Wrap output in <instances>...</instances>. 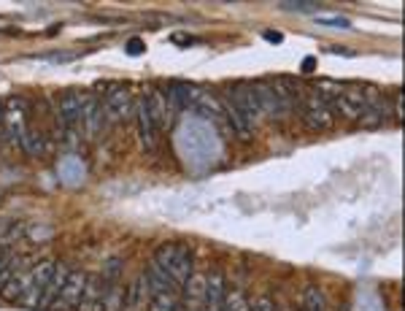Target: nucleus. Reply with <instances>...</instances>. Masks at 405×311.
Returning <instances> with one entry per match:
<instances>
[{
	"label": "nucleus",
	"instance_id": "obj_1",
	"mask_svg": "<svg viewBox=\"0 0 405 311\" xmlns=\"http://www.w3.org/2000/svg\"><path fill=\"white\" fill-rule=\"evenodd\" d=\"M154 265L163 268L179 287H184L192 276V252L184 244H163L154 252Z\"/></svg>",
	"mask_w": 405,
	"mask_h": 311
},
{
	"label": "nucleus",
	"instance_id": "obj_2",
	"mask_svg": "<svg viewBox=\"0 0 405 311\" xmlns=\"http://www.w3.org/2000/svg\"><path fill=\"white\" fill-rule=\"evenodd\" d=\"M373 98L375 95L368 87H344L335 98H330V109L332 114L338 111L344 119H360Z\"/></svg>",
	"mask_w": 405,
	"mask_h": 311
},
{
	"label": "nucleus",
	"instance_id": "obj_3",
	"mask_svg": "<svg viewBox=\"0 0 405 311\" xmlns=\"http://www.w3.org/2000/svg\"><path fill=\"white\" fill-rule=\"evenodd\" d=\"M52 274H54V260H38V263L30 265V271H28V287H25V295H22V306H28V309H38V303H41V295H44L46 284L52 279Z\"/></svg>",
	"mask_w": 405,
	"mask_h": 311
},
{
	"label": "nucleus",
	"instance_id": "obj_4",
	"mask_svg": "<svg viewBox=\"0 0 405 311\" xmlns=\"http://www.w3.org/2000/svg\"><path fill=\"white\" fill-rule=\"evenodd\" d=\"M303 122L308 130H316V133H322V130H330L332 122H335V114L330 109V100L324 98V95H308L305 100H303Z\"/></svg>",
	"mask_w": 405,
	"mask_h": 311
},
{
	"label": "nucleus",
	"instance_id": "obj_5",
	"mask_svg": "<svg viewBox=\"0 0 405 311\" xmlns=\"http://www.w3.org/2000/svg\"><path fill=\"white\" fill-rule=\"evenodd\" d=\"M230 106L238 111L249 127H254L262 119V109H259V100H257L252 84H235L230 90Z\"/></svg>",
	"mask_w": 405,
	"mask_h": 311
},
{
	"label": "nucleus",
	"instance_id": "obj_6",
	"mask_svg": "<svg viewBox=\"0 0 405 311\" xmlns=\"http://www.w3.org/2000/svg\"><path fill=\"white\" fill-rule=\"evenodd\" d=\"M84 284H87V274L84 271H71L65 284H62L60 295L49 306V311H78L81 295H84Z\"/></svg>",
	"mask_w": 405,
	"mask_h": 311
},
{
	"label": "nucleus",
	"instance_id": "obj_7",
	"mask_svg": "<svg viewBox=\"0 0 405 311\" xmlns=\"http://www.w3.org/2000/svg\"><path fill=\"white\" fill-rule=\"evenodd\" d=\"M133 111V95L127 87H111L103 98V114L108 124H119L130 117Z\"/></svg>",
	"mask_w": 405,
	"mask_h": 311
},
{
	"label": "nucleus",
	"instance_id": "obj_8",
	"mask_svg": "<svg viewBox=\"0 0 405 311\" xmlns=\"http://www.w3.org/2000/svg\"><path fill=\"white\" fill-rule=\"evenodd\" d=\"M81 124H84V133H87L90 141L103 136L105 127H108L103 114V103L95 95H81Z\"/></svg>",
	"mask_w": 405,
	"mask_h": 311
},
{
	"label": "nucleus",
	"instance_id": "obj_9",
	"mask_svg": "<svg viewBox=\"0 0 405 311\" xmlns=\"http://www.w3.org/2000/svg\"><path fill=\"white\" fill-rule=\"evenodd\" d=\"M252 87H254V95H257V100H259L262 117H265V114H268V117H284L286 111H289V103L281 98V93L276 90L273 81H257Z\"/></svg>",
	"mask_w": 405,
	"mask_h": 311
},
{
	"label": "nucleus",
	"instance_id": "obj_10",
	"mask_svg": "<svg viewBox=\"0 0 405 311\" xmlns=\"http://www.w3.org/2000/svg\"><path fill=\"white\" fill-rule=\"evenodd\" d=\"M227 281L222 271L206 274V295H203V311H222L225 309Z\"/></svg>",
	"mask_w": 405,
	"mask_h": 311
},
{
	"label": "nucleus",
	"instance_id": "obj_11",
	"mask_svg": "<svg viewBox=\"0 0 405 311\" xmlns=\"http://www.w3.org/2000/svg\"><path fill=\"white\" fill-rule=\"evenodd\" d=\"M135 119H138V141H141V146L146 152H157V136H160V130L151 122L149 109H146V98H141L135 103Z\"/></svg>",
	"mask_w": 405,
	"mask_h": 311
},
{
	"label": "nucleus",
	"instance_id": "obj_12",
	"mask_svg": "<svg viewBox=\"0 0 405 311\" xmlns=\"http://www.w3.org/2000/svg\"><path fill=\"white\" fill-rule=\"evenodd\" d=\"M151 303V290L146 274H138L130 284V290L124 293V311H146Z\"/></svg>",
	"mask_w": 405,
	"mask_h": 311
},
{
	"label": "nucleus",
	"instance_id": "obj_13",
	"mask_svg": "<svg viewBox=\"0 0 405 311\" xmlns=\"http://www.w3.org/2000/svg\"><path fill=\"white\" fill-rule=\"evenodd\" d=\"M146 279H149V290H151V298H176L179 300V284L168 276L163 268L151 263L149 271H146Z\"/></svg>",
	"mask_w": 405,
	"mask_h": 311
},
{
	"label": "nucleus",
	"instance_id": "obj_14",
	"mask_svg": "<svg viewBox=\"0 0 405 311\" xmlns=\"http://www.w3.org/2000/svg\"><path fill=\"white\" fill-rule=\"evenodd\" d=\"M3 122L8 127V139L19 143V139L28 133V124H25V103H22V98H14L6 111H3Z\"/></svg>",
	"mask_w": 405,
	"mask_h": 311
},
{
	"label": "nucleus",
	"instance_id": "obj_15",
	"mask_svg": "<svg viewBox=\"0 0 405 311\" xmlns=\"http://www.w3.org/2000/svg\"><path fill=\"white\" fill-rule=\"evenodd\" d=\"M203 295H206V274H195L184 284V311H203Z\"/></svg>",
	"mask_w": 405,
	"mask_h": 311
},
{
	"label": "nucleus",
	"instance_id": "obj_16",
	"mask_svg": "<svg viewBox=\"0 0 405 311\" xmlns=\"http://www.w3.org/2000/svg\"><path fill=\"white\" fill-rule=\"evenodd\" d=\"M78 311H103V276L87 274V284H84V295H81Z\"/></svg>",
	"mask_w": 405,
	"mask_h": 311
},
{
	"label": "nucleus",
	"instance_id": "obj_17",
	"mask_svg": "<svg viewBox=\"0 0 405 311\" xmlns=\"http://www.w3.org/2000/svg\"><path fill=\"white\" fill-rule=\"evenodd\" d=\"M57 114H60L65 130L68 127H78L81 124V95L78 93H65L57 103Z\"/></svg>",
	"mask_w": 405,
	"mask_h": 311
},
{
	"label": "nucleus",
	"instance_id": "obj_18",
	"mask_svg": "<svg viewBox=\"0 0 405 311\" xmlns=\"http://www.w3.org/2000/svg\"><path fill=\"white\" fill-rule=\"evenodd\" d=\"M68 274H71V268H68V265L54 263V274H52V279H49V284H46L38 309L49 311V306H52V303L57 300V295H60V290H62V284H65V279H68Z\"/></svg>",
	"mask_w": 405,
	"mask_h": 311
},
{
	"label": "nucleus",
	"instance_id": "obj_19",
	"mask_svg": "<svg viewBox=\"0 0 405 311\" xmlns=\"http://www.w3.org/2000/svg\"><path fill=\"white\" fill-rule=\"evenodd\" d=\"M103 311H124V287L117 279H103Z\"/></svg>",
	"mask_w": 405,
	"mask_h": 311
},
{
	"label": "nucleus",
	"instance_id": "obj_20",
	"mask_svg": "<svg viewBox=\"0 0 405 311\" xmlns=\"http://www.w3.org/2000/svg\"><path fill=\"white\" fill-rule=\"evenodd\" d=\"M28 271H30V268H19V265H16L14 276L8 279V284L3 287L0 295L6 298V300H11V303H19L22 295H25V287H28Z\"/></svg>",
	"mask_w": 405,
	"mask_h": 311
},
{
	"label": "nucleus",
	"instance_id": "obj_21",
	"mask_svg": "<svg viewBox=\"0 0 405 311\" xmlns=\"http://www.w3.org/2000/svg\"><path fill=\"white\" fill-rule=\"evenodd\" d=\"M389 117V100H384V98H373L370 100V106L365 109L360 119L365 127H378V124H384V119Z\"/></svg>",
	"mask_w": 405,
	"mask_h": 311
},
{
	"label": "nucleus",
	"instance_id": "obj_22",
	"mask_svg": "<svg viewBox=\"0 0 405 311\" xmlns=\"http://www.w3.org/2000/svg\"><path fill=\"white\" fill-rule=\"evenodd\" d=\"M16 146H19L28 157H44V152H46V141L38 130H28V133L19 139Z\"/></svg>",
	"mask_w": 405,
	"mask_h": 311
},
{
	"label": "nucleus",
	"instance_id": "obj_23",
	"mask_svg": "<svg viewBox=\"0 0 405 311\" xmlns=\"http://www.w3.org/2000/svg\"><path fill=\"white\" fill-rule=\"evenodd\" d=\"M225 119H227V127H230L238 139H252V127L243 122V117H240L230 103H225Z\"/></svg>",
	"mask_w": 405,
	"mask_h": 311
},
{
	"label": "nucleus",
	"instance_id": "obj_24",
	"mask_svg": "<svg viewBox=\"0 0 405 311\" xmlns=\"http://www.w3.org/2000/svg\"><path fill=\"white\" fill-rule=\"evenodd\" d=\"M222 311H249V298L240 290H230L225 295V309Z\"/></svg>",
	"mask_w": 405,
	"mask_h": 311
},
{
	"label": "nucleus",
	"instance_id": "obj_25",
	"mask_svg": "<svg viewBox=\"0 0 405 311\" xmlns=\"http://www.w3.org/2000/svg\"><path fill=\"white\" fill-rule=\"evenodd\" d=\"M146 311H181L176 298H151L149 309Z\"/></svg>",
	"mask_w": 405,
	"mask_h": 311
},
{
	"label": "nucleus",
	"instance_id": "obj_26",
	"mask_svg": "<svg viewBox=\"0 0 405 311\" xmlns=\"http://www.w3.org/2000/svg\"><path fill=\"white\" fill-rule=\"evenodd\" d=\"M16 265H19V260H14V254H8V260L0 265V293H3V287L8 284V279L14 276Z\"/></svg>",
	"mask_w": 405,
	"mask_h": 311
},
{
	"label": "nucleus",
	"instance_id": "obj_27",
	"mask_svg": "<svg viewBox=\"0 0 405 311\" xmlns=\"http://www.w3.org/2000/svg\"><path fill=\"white\" fill-rule=\"evenodd\" d=\"M278 8H281V11H295V14H314L316 3H300V0H298V3H281Z\"/></svg>",
	"mask_w": 405,
	"mask_h": 311
},
{
	"label": "nucleus",
	"instance_id": "obj_28",
	"mask_svg": "<svg viewBox=\"0 0 405 311\" xmlns=\"http://www.w3.org/2000/svg\"><path fill=\"white\" fill-rule=\"evenodd\" d=\"M316 22H319V25H327V28H344V30L351 28V22H348L346 16H330V19H327V16H319Z\"/></svg>",
	"mask_w": 405,
	"mask_h": 311
},
{
	"label": "nucleus",
	"instance_id": "obj_29",
	"mask_svg": "<svg viewBox=\"0 0 405 311\" xmlns=\"http://www.w3.org/2000/svg\"><path fill=\"white\" fill-rule=\"evenodd\" d=\"M249 311H276V303H273L268 295H259L254 303L249 306Z\"/></svg>",
	"mask_w": 405,
	"mask_h": 311
},
{
	"label": "nucleus",
	"instance_id": "obj_30",
	"mask_svg": "<svg viewBox=\"0 0 405 311\" xmlns=\"http://www.w3.org/2000/svg\"><path fill=\"white\" fill-rule=\"evenodd\" d=\"M127 54H143V52H146V44H143V38H130V41H127Z\"/></svg>",
	"mask_w": 405,
	"mask_h": 311
},
{
	"label": "nucleus",
	"instance_id": "obj_31",
	"mask_svg": "<svg viewBox=\"0 0 405 311\" xmlns=\"http://www.w3.org/2000/svg\"><path fill=\"white\" fill-rule=\"evenodd\" d=\"M403 100H405V95L403 93H397L394 95V119H403V114H405V106H403Z\"/></svg>",
	"mask_w": 405,
	"mask_h": 311
},
{
	"label": "nucleus",
	"instance_id": "obj_32",
	"mask_svg": "<svg viewBox=\"0 0 405 311\" xmlns=\"http://www.w3.org/2000/svg\"><path fill=\"white\" fill-rule=\"evenodd\" d=\"M262 35H265V41H270V44H281V41H284V35L278 30H265Z\"/></svg>",
	"mask_w": 405,
	"mask_h": 311
},
{
	"label": "nucleus",
	"instance_id": "obj_33",
	"mask_svg": "<svg viewBox=\"0 0 405 311\" xmlns=\"http://www.w3.org/2000/svg\"><path fill=\"white\" fill-rule=\"evenodd\" d=\"M316 68V57H308V60H303V74H311Z\"/></svg>",
	"mask_w": 405,
	"mask_h": 311
},
{
	"label": "nucleus",
	"instance_id": "obj_34",
	"mask_svg": "<svg viewBox=\"0 0 405 311\" xmlns=\"http://www.w3.org/2000/svg\"><path fill=\"white\" fill-rule=\"evenodd\" d=\"M8 254H11V252H8V247H0V265L8 260Z\"/></svg>",
	"mask_w": 405,
	"mask_h": 311
},
{
	"label": "nucleus",
	"instance_id": "obj_35",
	"mask_svg": "<svg viewBox=\"0 0 405 311\" xmlns=\"http://www.w3.org/2000/svg\"><path fill=\"white\" fill-rule=\"evenodd\" d=\"M3 111H6V106H3V103H0V122H3Z\"/></svg>",
	"mask_w": 405,
	"mask_h": 311
},
{
	"label": "nucleus",
	"instance_id": "obj_36",
	"mask_svg": "<svg viewBox=\"0 0 405 311\" xmlns=\"http://www.w3.org/2000/svg\"><path fill=\"white\" fill-rule=\"evenodd\" d=\"M0 201H3V189H0Z\"/></svg>",
	"mask_w": 405,
	"mask_h": 311
}]
</instances>
